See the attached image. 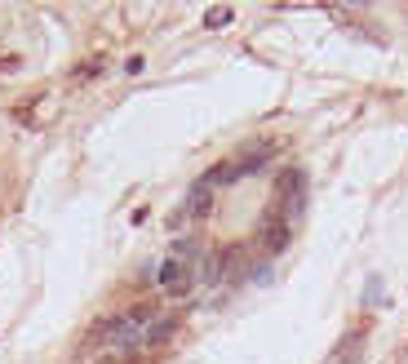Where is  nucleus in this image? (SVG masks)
I'll return each instance as SVG.
<instances>
[{
	"instance_id": "f257e3e1",
	"label": "nucleus",
	"mask_w": 408,
	"mask_h": 364,
	"mask_svg": "<svg viewBox=\"0 0 408 364\" xmlns=\"http://www.w3.org/2000/svg\"><path fill=\"white\" fill-rule=\"evenodd\" d=\"M156 316H160L156 307H129V311H120L116 320H107L98 334H103V342L120 346V351H138V346H146V334H151Z\"/></svg>"
},
{
	"instance_id": "f03ea898",
	"label": "nucleus",
	"mask_w": 408,
	"mask_h": 364,
	"mask_svg": "<svg viewBox=\"0 0 408 364\" xmlns=\"http://www.w3.org/2000/svg\"><path fill=\"white\" fill-rule=\"evenodd\" d=\"M306 209V174L302 169H284L280 178H275V191H271V213L280 222H298Z\"/></svg>"
},
{
	"instance_id": "7ed1b4c3",
	"label": "nucleus",
	"mask_w": 408,
	"mask_h": 364,
	"mask_svg": "<svg viewBox=\"0 0 408 364\" xmlns=\"http://www.w3.org/2000/svg\"><path fill=\"white\" fill-rule=\"evenodd\" d=\"M156 280H160V289H165L169 297H187L191 293V267H187V262H177V258H169L165 267L156 271Z\"/></svg>"
},
{
	"instance_id": "20e7f679",
	"label": "nucleus",
	"mask_w": 408,
	"mask_h": 364,
	"mask_svg": "<svg viewBox=\"0 0 408 364\" xmlns=\"http://www.w3.org/2000/svg\"><path fill=\"white\" fill-rule=\"evenodd\" d=\"M209 209H214V182H209V178H195L191 191H187V200H182V213H187V218H204Z\"/></svg>"
},
{
	"instance_id": "39448f33",
	"label": "nucleus",
	"mask_w": 408,
	"mask_h": 364,
	"mask_svg": "<svg viewBox=\"0 0 408 364\" xmlns=\"http://www.w3.org/2000/svg\"><path fill=\"white\" fill-rule=\"evenodd\" d=\"M288 236H293V227L288 222H280L275 213H267V222H262V231H257V244H262L267 254H284V244H288Z\"/></svg>"
},
{
	"instance_id": "423d86ee",
	"label": "nucleus",
	"mask_w": 408,
	"mask_h": 364,
	"mask_svg": "<svg viewBox=\"0 0 408 364\" xmlns=\"http://www.w3.org/2000/svg\"><path fill=\"white\" fill-rule=\"evenodd\" d=\"M235 258V249H214V254H204L200 258V280L204 285H222V275H226V262Z\"/></svg>"
},
{
	"instance_id": "0eeeda50",
	"label": "nucleus",
	"mask_w": 408,
	"mask_h": 364,
	"mask_svg": "<svg viewBox=\"0 0 408 364\" xmlns=\"http://www.w3.org/2000/svg\"><path fill=\"white\" fill-rule=\"evenodd\" d=\"M271 156H275V142H262V147H253L249 156H240V174L249 178V174H257V169H267V164H271Z\"/></svg>"
},
{
	"instance_id": "6e6552de",
	"label": "nucleus",
	"mask_w": 408,
	"mask_h": 364,
	"mask_svg": "<svg viewBox=\"0 0 408 364\" xmlns=\"http://www.w3.org/2000/svg\"><path fill=\"white\" fill-rule=\"evenodd\" d=\"M173 329H177V316H156L151 334H146V346H160V342H169V338H173Z\"/></svg>"
},
{
	"instance_id": "1a4fd4ad",
	"label": "nucleus",
	"mask_w": 408,
	"mask_h": 364,
	"mask_svg": "<svg viewBox=\"0 0 408 364\" xmlns=\"http://www.w3.org/2000/svg\"><path fill=\"white\" fill-rule=\"evenodd\" d=\"M231 18H235V9H231V5H214V9L204 13V27H209V31H218V27H226Z\"/></svg>"
},
{
	"instance_id": "9d476101",
	"label": "nucleus",
	"mask_w": 408,
	"mask_h": 364,
	"mask_svg": "<svg viewBox=\"0 0 408 364\" xmlns=\"http://www.w3.org/2000/svg\"><path fill=\"white\" fill-rule=\"evenodd\" d=\"M103 67H107V62H103V58H89V62H85V67H80V72H76V80H89V76H98V72H103Z\"/></svg>"
}]
</instances>
